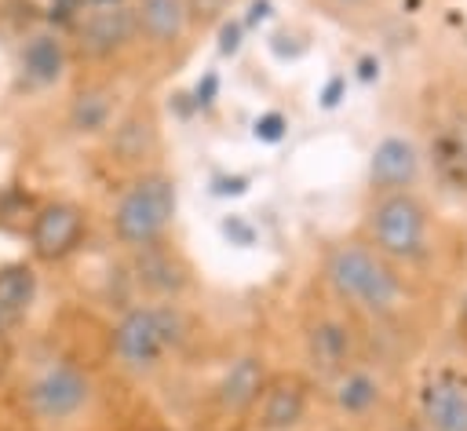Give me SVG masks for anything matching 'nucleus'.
<instances>
[{
    "mask_svg": "<svg viewBox=\"0 0 467 431\" xmlns=\"http://www.w3.org/2000/svg\"><path fill=\"white\" fill-rule=\"evenodd\" d=\"M88 237V212L73 201H47L29 226V248L44 263L73 256Z\"/></svg>",
    "mask_w": 467,
    "mask_h": 431,
    "instance_id": "nucleus-6",
    "label": "nucleus"
},
{
    "mask_svg": "<svg viewBox=\"0 0 467 431\" xmlns=\"http://www.w3.org/2000/svg\"><path fill=\"white\" fill-rule=\"evenodd\" d=\"M77 47L88 58H109L117 51H124L131 40H139L135 29V11L128 4H95L80 22H77Z\"/></svg>",
    "mask_w": 467,
    "mask_h": 431,
    "instance_id": "nucleus-7",
    "label": "nucleus"
},
{
    "mask_svg": "<svg viewBox=\"0 0 467 431\" xmlns=\"http://www.w3.org/2000/svg\"><path fill=\"white\" fill-rule=\"evenodd\" d=\"M26 402L33 416L47 424H66L80 416L91 402V376L73 362H55L44 373H36L26 387Z\"/></svg>",
    "mask_w": 467,
    "mask_h": 431,
    "instance_id": "nucleus-5",
    "label": "nucleus"
},
{
    "mask_svg": "<svg viewBox=\"0 0 467 431\" xmlns=\"http://www.w3.org/2000/svg\"><path fill=\"white\" fill-rule=\"evenodd\" d=\"M230 0H186L190 7V22H215L226 11Z\"/></svg>",
    "mask_w": 467,
    "mask_h": 431,
    "instance_id": "nucleus-21",
    "label": "nucleus"
},
{
    "mask_svg": "<svg viewBox=\"0 0 467 431\" xmlns=\"http://www.w3.org/2000/svg\"><path fill=\"white\" fill-rule=\"evenodd\" d=\"M398 431H427V427H423V424H420V420H416V416H412V420H409V424H401V427H398Z\"/></svg>",
    "mask_w": 467,
    "mask_h": 431,
    "instance_id": "nucleus-22",
    "label": "nucleus"
},
{
    "mask_svg": "<svg viewBox=\"0 0 467 431\" xmlns=\"http://www.w3.org/2000/svg\"><path fill=\"white\" fill-rule=\"evenodd\" d=\"M266 362L263 354H241L226 365V373L215 384V402L223 413H248L255 405V398L266 387Z\"/></svg>",
    "mask_w": 467,
    "mask_h": 431,
    "instance_id": "nucleus-15",
    "label": "nucleus"
},
{
    "mask_svg": "<svg viewBox=\"0 0 467 431\" xmlns=\"http://www.w3.org/2000/svg\"><path fill=\"white\" fill-rule=\"evenodd\" d=\"M303 343H306V362H310V369H314L317 376H325V380L339 376L343 369H350V365L358 362V340H354V329H350L343 318L325 314V318L310 321Z\"/></svg>",
    "mask_w": 467,
    "mask_h": 431,
    "instance_id": "nucleus-11",
    "label": "nucleus"
},
{
    "mask_svg": "<svg viewBox=\"0 0 467 431\" xmlns=\"http://www.w3.org/2000/svg\"><path fill=\"white\" fill-rule=\"evenodd\" d=\"M186 340V318L171 300L135 303L113 325V354L131 373H153Z\"/></svg>",
    "mask_w": 467,
    "mask_h": 431,
    "instance_id": "nucleus-3",
    "label": "nucleus"
},
{
    "mask_svg": "<svg viewBox=\"0 0 467 431\" xmlns=\"http://www.w3.org/2000/svg\"><path fill=\"white\" fill-rule=\"evenodd\" d=\"M175 212H179L175 179L168 172H139L131 179V186L117 197L109 226H113V237L135 252L142 245L161 241L171 230Z\"/></svg>",
    "mask_w": 467,
    "mask_h": 431,
    "instance_id": "nucleus-4",
    "label": "nucleus"
},
{
    "mask_svg": "<svg viewBox=\"0 0 467 431\" xmlns=\"http://www.w3.org/2000/svg\"><path fill=\"white\" fill-rule=\"evenodd\" d=\"M361 230V237L398 267L431 256V208L416 190L368 194Z\"/></svg>",
    "mask_w": 467,
    "mask_h": 431,
    "instance_id": "nucleus-2",
    "label": "nucleus"
},
{
    "mask_svg": "<svg viewBox=\"0 0 467 431\" xmlns=\"http://www.w3.org/2000/svg\"><path fill=\"white\" fill-rule=\"evenodd\" d=\"M131 11H135L139 40H146L150 47H161V51L175 47L190 29L186 0H135Z\"/></svg>",
    "mask_w": 467,
    "mask_h": 431,
    "instance_id": "nucleus-14",
    "label": "nucleus"
},
{
    "mask_svg": "<svg viewBox=\"0 0 467 431\" xmlns=\"http://www.w3.org/2000/svg\"><path fill=\"white\" fill-rule=\"evenodd\" d=\"M328 384H332V405L347 420H365L383 405V380L358 362L339 376H332Z\"/></svg>",
    "mask_w": 467,
    "mask_h": 431,
    "instance_id": "nucleus-16",
    "label": "nucleus"
},
{
    "mask_svg": "<svg viewBox=\"0 0 467 431\" xmlns=\"http://www.w3.org/2000/svg\"><path fill=\"white\" fill-rule=\"evenodd\" d=\"M252 409L259 431H296L310 409V384L296 373L270 376Z\"/></svg>",
    "mask_w": 467,
    "mask_h": 431,
    "instance_id": "nucleus-9",
    "label": "nucleus"
},
{
    "mask_svg": "<svg viewBox=\"0 0 467 431\" xmlns=\"http://www.w3.org/2000/svg\"><path fill=\"white\" fill-rule=\"evenodd\" d=\"M113 110H117V95L102 84L95 88H84L73 95L69 102V128L77 135H99V131H109L113 124Z\"/></svg>",
    "mask_w": 467,
    "mask_h": 431,
    "instance_id": "nucleus-19",
    "label": "nucleus"
},
{
    "mask_svg": "<svg viewBox=\"0 0 467 431\" xmlns=\"http://www.w3.org/2000/svg\"><path fill=\"white\" fill-rule=\"evenodd\" d=\"M135 278L150 296L171 300L190 285V263L175 248H168V241L161 237L153 245L135 248Z\"/></svg>",
    "mask_w": 467,
    "mask_h": 431,
    "instance_id": "nucleus-13",
    "label": "nucleus"
},
{
    "mask_svg": "<svg viewBox=\"0 0 467 431\" xmlns=\"http://www.w3.org/2000/svg\"><path fill=\"white\" fill-rule=\"evenodd\" d=\"M416 420L427 431H467V384L452 373H434L420 384Z\"/></svg>",
    "mask_w": 467,
    "mask_h": 431,
    "instance_id": "nucleus-10",
    "label": "nucleus"
},
{
    "mask_svg": "<svg viewBox=\"0 0 467 431\" xmlns=\"http://www.w3.org/2000/svg\"><path fill=\"white\" fill-rule=\"evenodd\" d=\"M161 146V124L153 106L139 102L109 124V157L124 168H142Z\"/></svg>",
    "mask_w": 467,
    "mask_h": 431,
    "instance_id": "nucleus-12",
    "label": "nucleus"
},
{
    "mask_svg": "<svg viewBox=\"0 0 467 431\" xmlns=\"http://www.w3.org/2000/svg\"><path fill=\"white\" fill-rule=\"evenodd\" d=\"M423 175V153L409 135H383L368 153V194L383 190H416Z\"/></svg>",
    "mask_w": 467,
    "mask_h": 431,
    "instance_id": "nucleus-8",
    "label": "nucleus"
},
{
    "mask_svg": "<svg viewBox=\"0 0 467 431\" xmlns=\"http://www.w3.org/2000/svg\"><path fill=\"white\" fill-rule=\"evenodd\" d=\"M306 4L328 22L347 29H365L383 15V0H306Z\"/></svg>",
    "mask_w": 467,
    "mask_h": 431,
    "instance_id": "nucleus-20",
    "label": "nucleus"
},
{
    "mask_svg": "<svg viewBox=\"0 0 467 431\" xmlns=\"http://www.w3.org/2000/svg\"><path fill=\"white\" fill-rule=\"evenodd\" d=\"M36 300V270L29 263H4L0 267V332L29 314Z\"/></svg>",
    "mask_w": 467,
    "mask_h": 431,
    "instance_id": "nucleus-18",
    "label": "nucleus"
},
{
    "mask_svg": "<svg viewBox=\"0 0 467 431\" xmlns=\"http://www.w3.org/2000/svg\"><path fill=\"white\" fill-rule=\"evenodd\" d=\"M460 318L467 321V292H463V303H460Z\"/></svg>",
    "mask_w": 467,
    "mask_h": 431,
    "instance_id": "nucleus-23",
    "label": "nucleus"
},
{
    "mask_svg": "<svg viewBox=\"0 0 467 431\" xmlns=\"http://www.w3.org/2000/svg\"><path fill=\"white\" fill-rule=\"evenodd\" d=\"M321 274L328 292L354 314L394 318L405 307V281L398 263L376 252L365 237H343L325 248Z\"/></svg>",
    "mask_w": 467,
    "mask_h": 431,
    "instance_id": "nucleus-1",
    "label": "nucleus"
},
{
    "mask_svg": "<svg viewBox=\"0 0 467 431\" xmlns=\"http://www.w3.org/2000/svg\"><path fill=\"white\" fill-rule=\"evenodd\" d=\"M66 62H69L66 44L55 33H33L22 44V51H18V69H22V80L29 88H51V84H58L62 73H66Z\"/></svg>",
    "mask_w": 467,
    "mask_h": 431,
    "instance_id": "nucleus-17",
    "label": "nucleus"
}]
</instances>
